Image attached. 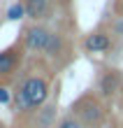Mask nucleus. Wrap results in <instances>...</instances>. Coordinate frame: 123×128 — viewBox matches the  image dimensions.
<instances>
[{"label":"nucleus","mask_w":123,"mask_h":128,"mask_svg":"<svg viewBox=\"0 0 123 128\" xmlns=\"http://www.w3.org/2000/svg\"><path fill=\"white\" fill-rule=\"evenodd\" d=\"M51 93V82L44 74H28V77L19 84V88L14 91V110L19 114H30L44 107Z\"/></svg>","instance_id":"obj_1"},{"label":"nucleus","mask_w":123,"mask_h":128,"mask_svg":"<svg viewBox=\"0 0 123 128\" xmlns=\"http://www.w3.org/2000/svg\"><path fill=\"white\" fill-rule=\"evenodd\" d=\"M23 47L28 51H37V54H44L49 58H58L65 51V42L56 30L42 24H35L23 30Z\"/></svg>","instance_id":"obj_2"},{"label":"nucleus","mask_w":123,"mask_h":128,"mask_svg":"<svg viewBox=\"0 0 123 128\" xmlns=\"http://www.w3.org/2000/svg\"><path fill=\"white\" fill-rule=\"evenodd\" d=\"M70 114H74L79 121L84 124V128H102L107 121V107L105 100L98 93H81L77 100L70 105Z\"/></svg>","instance_id":"obj_3"},{"label":"nucleus","mask_w":123,"mask_h":128,"mask_svg":"<svg viewBox=\"0 0 123 128\" xmlns=\"http://www.w3.org/2000/svg\"><path fill=\"white\" fill-rule=\"evenodd\" d=\"M123 86V79H121V72L114 70V68H102L98 72V79H95V93L102 98V100H112L116 98L119 91Z\"/></svg>","instance_id":"obj_4"},{"label":"nucleus","mask_w":123,"mask_h":128,"mask_svg":"<svg viewBox=\"0 0 123 128\" xmlns=\"http://www.w3.org/2000/svg\"><path fill=\"white\" fill-rule=\"evenodd\" d=\"M84 49L88 54H107L112 49V33L105 30V28H98V30L88 33L84 37Z\"/></svg>","instance_id":"obj_5"},{"label":"nucleus","mask_w":123,"mask_h":128,"mask_svg":"<svg viewBox=\"0 0 123 128\" xmlns=\"http://www.w3.org/2000/svg\"><path fill=\"white\" fill-rule=\"evenodd\" d=\"M26 7V16L33 21H47L53 16V0H21Z\"/></svg>","instance_id":"obj_6"},{"label":"nucleus","mask_w":123,"mask_h":128,"mask_svg":"<svg viewBox=\"0 0 123 128\" xmlns=\"http://www.w3.org/2000/svg\"><path fill=\"white\" fill-rule=\"evenodd\" d=\"M21 63V49L19 47H9L0 51V77H9L16 72V68Z\"/></svg>","instance_id":"obj_7"},{"label":"nucleus","mask_w":123,"mask_h":128,"mask_svg":"<svg viewBox=\"0 0 123 128\" xmlns=\"http://www.w3.org/2000/svg\"><path fill=\"white\" fill-rule=\"evenodd\" d=\"M56 107L53 105H44V107L37 110L35 116V128H56Z\"/></svg>","instance_id":"obj_8"},{"label":"nucleus","mask_w":123,"mask_h":128,"mask_svg":"<svg viewBox=\"0 0 123 128\" xmlns=\"http://www.w3.org/2000/svg\"><path fill=\"white\" fill-rule=\"evenodd\" d=\"M23 16H26V7H23V2H14V5L7 7V19H9V21H21Z\"/></svg>","instance_id":"obj_9"},{"label":"nucleus","mask_w":123,"mask_h":128,"mask_svg":"<svg viewBox=\"0 0 123 128\" xmlns=\"http://www.w3.org/2000/svg\"><path fill=\"white\" fill-rule=\"evenodd\" d=\"M56 128H84V124H81L74 114H67V116H63V119L56 124Z\"/></svg>","instance_id":"obj_10"},{"label":"nucleus","mask_w":123,"mask_h":128,"mask_svg":"<svg viewBox=\"0 0 123 128\" xmlns=\"http://www.w3.org/2000/svg\"><path fill=\"white\" fill-rule=\"evenodd\" d=\"M12 100H14V93L7 86H0V105H9Z\"/></svg>","instance_id":"obj_11"},{"label":"nucleus","mask_w":123,"mask_h":128,"mask_svg":"<svg viewBox=\"0 0 123 128\" xmlns=\"http://www.w3.org/2000/svg\"><path fill=\"white\" fill-rule=\"evenodd\" d=\"M112 30H114V35L123 37V16H119V19H116V21L112 24Z\"/></svg>","instance_id":"obj_12"},{"label":"nucleus","mask_w":123,"mask_h":128,"mask_svg":"<svg viewBox=\"0 0 123 128\" xmlns=\"http://www.w3.org/2000/svg\"><path fill=\"white\" fill-rule=\"evenodd\" d=\"M0 128H5V126H2V124H0Z\"/></svg>","instance_id":"obj_13"}]
</instances>
